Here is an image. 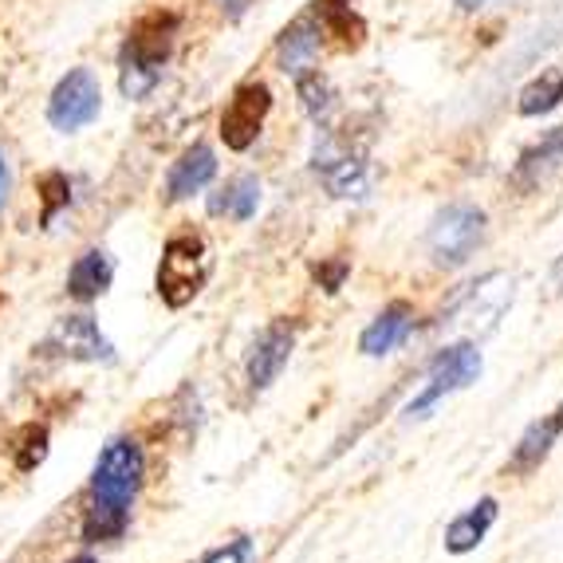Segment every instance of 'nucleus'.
Listing matches in <instances>:
<instances>
[{"mask_svg": "<svg viewBox=\"0 0 563 563\" xmlns=\"http://www.w3.org/2000/svg\"><path fill=\"white\" fill-rule=\"evenodd\" d=\"M146 477V453L134 438H111L91 470V505L84 517V544L119 540L131 525V505Z\"/></svg>", "mask_w": 563, "mask_h": 563, "instance_id": "obj_1", "label": "nucleus"}, {"mask_svg": "<svg viewBox=\"0 0 563 563\" xmlns=\"http://www.w3.org/2000/svg\"><path fill=\"white\" fill-rule=\"evenodd\" d=\"M174 36H178V16L174 12H151L131 29L126 44H122V76L119 87L126 99H142L151 95L162 79V64L174 52Z\"/></svg>", "mask_w": 563, "mask_h": 563, "instance_id": "obj_2", "label": "nucleus"}, {"mask_svg": "<svg viewBox=\"0 0 563 563\" xmlns=\"http://www.w3.org/2000/svg\"><path fill=\"white\" fill-rule=\"evenodd\" d=\"M213 276V249H209L201 229H178L169 233L158 261V296L166 308H186L201 296V288Z\"/></svg>", "mask_w": 563, "mask_h": 563, "instance_id": "obj_3", "label": "nucleus"}, {"mask_svg": "<svg viewBox=\"0 0 563 563\" xmlns=\"http://www.w3.org/2000/svg\"><path fill=\"white\" fill-rule=\"evenodd\" d=\"M488 233V217L473 201H453V206L438 209L430 221V233H426V253L438 268L453 273L461 264H470L477 256V249L485 244Z\"/></svg>", "mask_w": 563, "mask_h": 563, "instance_id": "obj_4", "label": "nucleus"}, {"mask_svg": "<svg viewBox=\"0 0 563 563\" xmlns=\"http://www.w3.org/2000/svg\"><path fill=\"white\" fill-rule=\"evenodd\" d=\"M512 300H517V276L493 268L481 280L465 284V291L442 316V328L461 331V335H488L500 323V316L512 308Z\"/></svg>", "mask_w": 563, "mask_h": 563, "instance_id": "obj_5", "label": "nucleus"}, {"mask_svg": "<svg viewBox=\"0 0 563 563\" xmlns=\"http://www.w3.org/2000/svg\"><path fill=\"white\" fill-rule=\"evenodd\" d=\"M481 371H485V358H481V351L473 347V343H453V347L438 351V358L430 363V378H426L422 390L410 398L406 413H410V418H430L445 398H453L457 390L477 383Z\"/></svg>", "mask_w": 563, "mask_h": 563, "instance_id": "obj_6", "label": "nucleus"}, {"mask_svg": "<svg viewBox=\"0 0 563 563\" xmlns=\"http://www.w3.org/2000/svg\"><path fill=\"white\" fill-rule=\"evenodd\" d=\"M311 169H316V178L323 181V189L339 201H363V198H371V189H375V169H371L366 154L355 151V146L343 139L323 142L320 151H316V158H311Z\"/></svg>", "mask_w": 563, "mask_h": 563, "instance_id": "obj_7", "label": "nucleus"}, {"mask_svg": "<svg viewBox=\"0 0 563 563\" xmlns=\"http://www.w3.org/2000/svg\"><path fill=\"white\" fill-rule=\"evenodd\" d=\"M40 355L67 358V363H114V343L99 331L91 316H64L40 339Z\"/></svg>", "mask_w": 563, "mask_h": 563, "instance_id": "obj_8", "label": "nucleus"}, {"mask_svg": "<svg viewBox=\"0 0 563 563\" xmlns=\"http://www.w3.org/2000/svg\"><path fill=\"white\" fill-rule=\"evenodd\" d=\"M99 107H103V91H99L91 67H71L47 99V122L64 134L84 131L87 122L99 119Z\"/></svg>", "mask_w": 563, "mask_h": 563, "instance_id": "obj_9", "label": "nucleus"}, {"mask_svg": "<svg viewBox=\"0 0 563 563\" xmlns=\"http://www.w3.org/2000/svg\"><path fill=\"white\" fill-rule=\"evenodd\" d=\"M273 111V91L268 84H244L233 91L229 107L221 111V142L229 151H249L261 139V126Z\"/></svg>", "mask_w": 563, "mask_h": 563, "instance_id": "obj_10", "label": "nucleus"}, {"mask_svg": "<svg viewBox=\"0 0 563 563\" xmlns=\"http://www.w3.org/2000/svg\"><path fill=\"white\" fill-rule=\"evenodd\" d=\"M296 320H273L268 328L256 335L253 351H249V366H244V375H249V386H253L256 395L268 390V386L280 378V371L288 366L291 351H296Z\"/></svg>", "mask_w": 563, "mask_h": 563, "instance_id": "obj_11", "label": "nucleus"}, {"mask_svg": "<svg viewBox=\"0 0 563 563\" xmlns=\"http://www.w3.org/2000/svg\"><path fill=\"white\" fill-rule=\"evenodd\" d=\"M560 438H563V398L520 433L517 445H512V453H508V461H505V473L508 477H532V473L552 457Z\"/></svg>", "mask_w": 563, "mask_h": 563, "instance_id": "obj_12", "label": "nucleus"}, {"mask_svg": "<svg viewBox=\"0 0 563 563\" xmlns=\"http://www.w3.org/2000/svg\"><path fill=\"white\" fill-rule=\"evenodd\" d=\"M555 169H563V126H552L536 146H528V151L520 154L508 186L517 189V194H528V189L544 186Z\"/></svg>", "mask_w": 563, "mask_h": 563, "instance_id": "obj_13", "label": "nucleus"}, {"mask_svg": "<svg viewBox=\"0 0 563 563\" xmlns=\"http://www.w3.org/2000/svg\"><path fill=\"white\" fill-rule=\"evenodd\" d=\"M413 331V308L406 300H390L375 320L366 323L363 335H358V351L371 358L390 355L395 347H402Z\"/></svg>", "mask_w": 563, "mask_h": 563, "instance_id": "obj_14", "label": "nucleus"}, {"mask_svg": "<svg viewBox=\"0 0 563 563\" xmlns=\"http://www.w3.org/2000/svg\"><path fill=\"white\" fill-rule=\"evenodd\" d=\"M497 517H500L497 497H481L477 505H470L465 512H457V517L445 525V536H442L445 552L450 555L477 552V548L485 544V536L493 532V525H497Z\"/></svg>", "mask_w": 563, "mask_h": 563, "instance_id": "obj_15", "label": "nucleus"}, {"mask_svg": "<svg viewBox=\"0 0 563 563\" xmlns=\"http://www.w3.org/2000/svg\"><path fill=\"white\" fill-rule=\"evenodd\" d=\"M213 178H217V154L209 151L206 142H198V146H189V151L181 154L174 166H169V174H166V201L194 198V194H201V189H206Z\"/></svg>", "mask_w": 563, "mask_h": 563, "instance_id": "obj_16", "label": "nucleus"}, {"mask_svg": "<svg viewBox=\"0 0 563 563\" xmlns=\"http://www.w3.org/2000/svg\"><path fill=\"white\" fill-rule=\"evenodd\" d=\"M114 280V261L103 249H87L84 256H76V264L67 268V296L79 303H91L99 296H107Z\"/></svg>", "mask_w": 563, "mask_h": 563, "instance_id": "obj_17", "label": "nucleus"}, {"mask_svg": "<svg viewBox=\"0 0 563 563\" xmlns=\"http://www.w3.org/2000/svg\"><path fill=\"white\" fill-rule=\"evenodd\" d=\"M316 52H320V20L311 12L291 20L288 29L280 32V40H276V59H280V71H288V76H300L303 67H311Z\"/></svg>", "mask_w": 563, "mask_h": 563, "instance_id": "obj_18", "label": "nucleus"}, {"mask_svg": "<svg viewBox=\"0 0 563 563\" xmlns=\"http://www.w3.org/2000/svg\"><path fill=\"white\" fill-rule=\"evenodd\" d=\"M256 209H261V181H256V174H236V178H229L225 186L209 198V213L241 221V225L253 221Z\"/></svg>", "mask_w": 563, "mask_h": 563, "instance_id": "obj_19", "label": "nucleus"}, {"mask_svg": "<svg viewBox=\"0 0 563 563\" xmlns=\"http://www.w3.org/2000/svg\"><path fill=\"white\" fill-rule=\"evenodd\" d=\"M560 103H563V71L560 67H548V71H540V76L520 91L517 111L525 114V119H536V114L555 111Z\"/></svg>", "mask_w": 563, "mask_h": 563, "instance_id": "obj_20", "label": "nucleus"}, {"mask_svg": "<svg viewBox=\"0 0 563 563\" xmlns=\"http://www.w3.org/2000/svg\"><path fill=\"white\" fill-rule=\"evenodd\" d=\"M316 16H320V24L343 47H358V44H363L366 29H363V20L351 12V0H320V4H316Z\"/></svg>", "mask_w": 563, "mask_h": 563, "instance_id": "obj_21", "label": "nucleus"}, {"mask_svg": "<svg viewBox=\"0 0 563 563\" xmlns=\"http://www.w3.org/2000/svg\"><path fill=\"white\" fill-rule=\"evenodd\" d=\"M47 426H36L29 422L24 430L16 433V442H12V465H16V473H36L40 465H44L47 457Z\"/></svg>", "mask_w": 563, "mask_h": 563, "instance_id": "obj_22", "label": "nucleus"}, {"mask_svg": "<svg viewBox=\"0 0 563 563\" xmlns=\"http://www.w3.org/2000/svg\"><path fill=\"white\" fill-rule=\"evenodd\" d=\"M296 95H300L303 111H308L311 119H323V114L331 111V99H335L328 76H320V67H303L300 76H296Z\"/></svg>", "mask_w": 563, "mask_h": 563, "instance_id": "obj_23", "label": "nucleus"}, {"mask_svg": "<svg viewBox=\"0 0 563 563\" xmlns=\"http://www.w3.org/2000/svg\"><path fill=\"white\" fill-rule=\"evenodd\" d=\"M36 194H40V201H44L40 225H52L59 209H67V201H71V181H67V174H59V169H47V174H40Z\"/></svg>", "mask_w": 563, "mask_h": 563, "instance_id": "obj_24", "label": "nucleus"}, {"mask_svg": "<svg viewBox=\"0 0 563 563\" xmlns=\"http://www.w3.org/2000/svg\"><path fill=\"white\" fill-rule=\"evenodd\" d=\"M249 560H253V536H233L221 548L201 555L198 563H249Z\"/></svg>", "mask_w": 563, "mask_h": 563, "instance_id": "obj_25", "label": "nucleus"}, {"mask_svg": "<svg viewBox=\"0 0 563 563\" xmlns=\"http://www.w3.org/2000/svg\"><path fill=\"white\" fill-rule=\"evenodd\" d=\"M316 284H320L328 296H335L339 288H343V280L351 276V261H343V256H331V261H320L316 264Z\"/></svg>", "mask_w": 563, "mask_h": 563, "instance_id": "obj_26", "label": "nucleus"}, {"mask_svg": "<svg viewBox=\"0 0 563 563\" xmlns=\"http://www.w3.org/2000/svg\"><path fill=\"white\" fill-rule=\"evenodd\" d=\"M9 189H12V169H9V158L0 154V206L9 201Z\"/></svg>", "mask_w": 563, "mask_h": 563, "instance_id": "obj_27", "label": "nucleus"}, {"mask_svg": "<svg viewBox=\"0 0 563 563\" xmlns=\"http://www.w3.org/2000/svg\"><path fill=\"white\" fill-rule=\"evenodd\" d=\"M217 4H221V12H225L229 20H236V16H244V12H249V4H253V0H217Z\"/></svg>", "mask_w": 563, "mask_h": 563, "instance_id": "obj_28", "label": "nucleus"}, {"mask_svg": "<svg viewBox=\"0 0 563 563\" xmlns=\"http://www.w3.org/2000/svg\"><path fill=\"white\" fill-rule=\"evenodd\" d=\"M552 288L563 291V253L555 256V264H552Z\"/></svg>", "mask_w": 563, "mask_h": 563, "instance_id": "obj_29", "label": "nucleus"}, {"mask_svg": "<svg viewBox=\"0 0 563 563\" xmlns=\"http://www.w3.org/2000/svg\"><path fill=\"white\" fill-rule=\"evenodd\" d=\"M67 563H99L95 555H76V560H67Z\"/></svg>", "mask_w": 563, "mask_h": 563, "instance_id": "obj_30", "label": "nucleus"}, {"mask_svg": "<svg viewBox=\"0 0 563 563\" xmlns=\"http://www.w3.org/2000/svg\"><path fill=\"white\" fill-rule=\"evenodd\" d=\"M0 308H4V296H0Z\"/></svg>", "mask_w": 563, "mask_h": 563, "instance_id": "obj_31", "label": "nucleus"}]
</instances>
